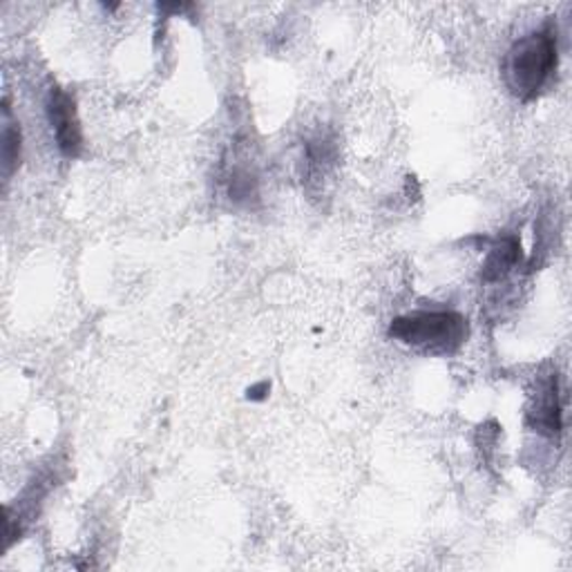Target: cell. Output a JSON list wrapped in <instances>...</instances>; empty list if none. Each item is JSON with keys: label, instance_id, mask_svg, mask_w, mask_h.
Segmentation results:
<instances>
[{"label": "cell", "instance_id": "6da1fadb", "mask_svg": "<svg viewBox=\"0 0 572 572\" xmlns=\"http://www.w3.org/2000/svg\"><path fill=\"white\" fill-rule=\"evenodd\" d=\"M557 65V36L552 29L532 31L512 46L506 59V84L514 97L535 99Z\"/></svg>", "mask_w": 572, "mask_h": 572}, {"label": "cell", "instance_id": "7a4b0ae2", "mask_svg": "<svg viewBox=\"0 0 572 572\" xmlns=\"http://www.w3.org/2000/svg\"><path fill=\"white\" fill-rule=\"evenodd\" d=\"M390 335L405 345L445 354L461 347L468 335V325L454 312H421L396 318L390 327Z\"/></svg>", "mask_w": 572, "mask_h": 572}, {"label": "cell", "instance_id": "3957f363", "mask_svg": "<svg viewBox=\"0 0 572 572\" xmlns=\"http://www.w3.org/2000/svg\"><path fill=\"white\" fill-rule=\"evenodd\" d=\"M48 112H50V122H52V128H54L56 143H59L63 155H67V157L79 155V150H81V128H79V119H76L74 99L67 92L54 88L50 92Z\"/></svg>", "mask_w": 572, "mask_h": 572}, {"label": "cell", "instance_id": "277c9868", "mask_svg": "<svg viewBox=\"0 0 572 572\" xmlns=\"http://www.w3.org/2000/svg\"><path fill=\"white\" fill-rule=\"evenodd\" d=\"M530 421L542 434H557L561 430V405H559V390L557 376H550L539 385L535 394V405L530 409Z\"/></svg>", "mask_w": 572, "mask_h": 572}, {"label": "cell", "instance_id": "5b68a950", "mask_svg": "<svg viewBox=\"0 0 572 572\" xmlns=\"http://www.w3.org/2000/svg\"><path fill=\"white\" fill-rule=\"evenodd\" d=\"M519 251L521 249H519L517 240H512V238L504 240L485 259V264H483V280L485 282H494V280L506 278L514 269V264L519 262V255H521Z\"/></svg>", "mask_w": 572, "mask_h": 572}, {"label": "cell", "instance_id": "8992f818", "mask_svg": "<svg viewBox=\"0 0 572 572\" xmlns=\"http://www.w3.org/2000/svg\"><path fill=\"white\" fill-rule=\"evenodd\" d=\"M21 157V132L10 122V107H5V128H3V162H5V175L10 177L16 162Z\"/></svg>", "mask_w": 572, "mask_h": 572}]
</instances>
